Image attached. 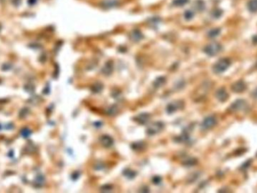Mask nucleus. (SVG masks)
Instances as JSON below:
<instances>
[{"label":"nucleus","instance_id":"nucleus-1","mask_svg":"<svg viewBox=\"0 0 257 193\" xmlns=\"http://www.w3.org/2000/svg\"><path fill=\"white\" fill-rule=\"evenodd\" d=\"M231 62L229 59L223 58L218 60L213 67V70L215 73H222L226 70L230 66Z\"/></svg>","mask_w":257,"mask_h":193},{"label":"nucleus","instance_id":"nucleus-2","mask_svg":"<svg viewBox=\"0 0 257 193\" xmlns=\"http://www.w3.org/2000/svg\"><path fill=\"white\" fill-rule=\"evenodd\" d=\"M222 50V46L217 42H213L205 48V52L209 56H215Z\"/></svg>","mask_w":257,"mask_h":193},{"label":"nucleus","instance_id":"nucleus-3","mask_svg":"<svg viewBox=\"0 0 257 193\" xmlns=\"http://www.w3.org/2000/svg\"><path fill=\"white\" fill-rule=\"evenodd\" d=\"M164 128V124L161 122H155L147 128V133L149 135H154L159 133Z\"/></svg>","mask_w":257,"mask_h":193},{"label":"nucleus","instance_id":"nucleus-4","mask_svg":"<svg viewBox=\"0 0 257 193\" xmlns=\"http://www.w3.org/2000/svg\"><path fill=\"white\" fill-rule=\"evenodd\" d=\"M216 120L214 116H207L204 119V121L201 123V127L204 129H210L216 124Z\"/></svg>","mask_w":257,"mask_h":193},{"label":"nucleus","instance_id":"nucleus-5","mask_svg":"<svg viewBox=\"0 0 257 193\" xmlns=\"http://www.w3.org/2000/svg\"><path fill=\"white\" fill-rule=\"evenodd\" d=\"M181 106H182L181 103H180L179 101H174V102H172L168 104L166 108V111L168 113H172L178 110L180 108H181Z\"/></svg>","mask_w":257,"mask_h":193},{"label":"nucleus","instance_id":"nucleus-6","mask_svg":"<svg viewBox=\"0 0 257 193\" xmlns=\"http://www.w3.org/2000/svg\"><path fill=\"white\" fill-rule=\"evenodd\" d=\"M100 143L105 148H109L114 144V140L110 136L104 135L100 138Z\"/></svg>","mask_w":257,"mask_h":193},{"label":"nucleus","instance_id":"nucleus-7","mask_svg":"<svg viewBox=\"0 0 257 193\" xmlns=\"http://www.w3.org/2000/svg\"><path fill=\"white\" fill-rule=\"evenodd\" d=\"M150 119V115L148 113L139 114L138 116L135 118L136 122H138L139 124H146V123H148V122H149Z\"/></svg>","mask_w":257,"mask_h":193},{"label":"nucleus","instance_id":"nucleus-8","mask_svg":"<svg viewBox=\"0 0 257 193\" xmlns=\"http://www.w3.org/2000/svg\"><path fill=\"white\" fill-rule=\"evenodd\" d=\"M246 105H247V104H246L245 100H238L232 104V106H231V109H232L234 111H240V110L245 109Z\"/></svg>","mask_w":257,"mask_h":193},{"label":"nucleus","instance_id":"nucleus-9","mask_svg":"<svg viewBox=\"0 0 257 193\" xmlns=\"http://www.w3.org/2000/svg\"><path fill=\"white\" fill-rule=\"evenodd\" d=\"M246 88L245 84L244 83L241 81H239V82H236V83L233 84V85L232 86V89L233 90V91L235 92H242Z\"/></svg>","mask_w":257,"mask_h":193},{"label":"nucleus","instance_id":"nucleus-10","mask_svg":"<svg viewBox=\"0 0 257 193\" xmlns=\"http://www.w3.org/2000/svg\"><path fill=\"white\" fill-rule=\"evenodd\" d=\"M228 94H227V92L225 91V90L224 89V88H221V89L218 90L216 93V98L219 100L222 101V102L226 100V99L228 98Z\"/></svg>","mask_w":257,"mask_h":193},{"label":"nucleus","instance_id":"nucleus-11","mask_svg":"<svg viewBox=\"0 0 257 193\" xmlns=\"http://www.w3.org/2000/svg\"><path fill=\"white\" fill-rule=\"evenodd\" d=\"M247 8L251 12H257V0H250L247 3Z\"/></svg>","mask_w":257,"mask_h":193},{"label":"nucleus","instance_id":"nucleus-12","mask_svg":"<svg viewBox=\"0 0 257 193\" xmlns=\"http://www.w3.org/2000/svg\"><path fill=\"white\" fill-rule=\"evenodd\" d=\"M164 83H166V78L164 77H159L157 79L154 81L153 86L155 88H160L162 86Z\"/></svg>","mask_w":257,"mask_h":193},{"label":"nucleus","instance_id":"nucleus-13","mask_svg":"<svg viewBox=\"0 0 257 193\" xmlns=\"http://www.w3.org/2000/svg\"><path fill=\"white\" fill-rule=\"evenodd\" d=\"M112 70H113V67L111 65V63H108L102 69V73L104 75H110L111 73Z\"/></svg>","mask_w":257,"mask_h":193},{"label":"nucleus","instance_id":"nucleus-14","mask_svg":"<svg viewBox=\"0 0 257 193\" xmlns=\"http://www.w3.org/2000/svg\"><path fill=\"white\" fill-rule=\"evenodd\" d=\"M35 183H36V185H38V186H41V185H43L44 183H45V178H44V176L41 175L38 176L37 177H36Z\"/></svg>","mask_w":257,"mask_h":193},{"label":"nucleus","instance_id":"nucleus-15","mask_svg":"<svg viewBox=\"0 0 257 193\" xmlns=\"http://www.w3.org/2000/svg\"><path fill=\"white\" fill-rule=\"evenodd\" d=\"M117 111H118V109H117L116 106H111V107H109L108 109V114L109 115H114L117 113Z\"/></svg>","mask_w":257,"mask_h":193},{"label":"nucleus","instance_id":"nucleus-16","mask_svg":"<svg viewBox=\"0 0 257 193\" xmlns=\"http://www.w3.org/2000/svg\"><path fill=\"white\" fill-rule=\"evenodd\" d=\"M102 85L99 83L95 84L93 86V88H92V91L95 93L100 92V91H102Z\"/></svg>","mask_w":257,"mask_h":193},{"label":"nucleus","instance_id":"nucleus-17","mask_svg":"<svg viewBox=\"0 0 257 193\" xmlns=\"http://www.w3.org/2000/svg\"><path fill=\"white\" fill-rule=\"evenodd\" d=\"M21 135L23 137H29V136L30 135V130H29V129H27V128H24V129L22 130Z\"/></svg>","mask_w":257,"mask_h":193},{"label":"nucleus","instance_id":"nucleus-18","mask_svg":"<svg viewBox=\"0 0 257 193\" xmlns=\"http://www.w3.org/2000/svg\"><path fill=\"white\" fill-rule=\"evenodd\" d=\"M219 33H220L219 29H213V30L211 31L210 33H209V35H210L211 37H215V36H216L218 34H219Z\"/></svg>","mask_w":257,"mask_h":193},{"label":"nucleus","instance_id":"nucleus-19","mask_svg":"<svg viewBox=\"0 0 257 193\" xmlns=\"http://www.w3.org/2000/svg\"><path fill=\"white\" fill-rule=\"evenodd\" d=\"M253 95H254V97H257V89L256 90V91H254V93H253Z\"/></svg>","mask_w":257,"mask_h":193}]
</instances>
